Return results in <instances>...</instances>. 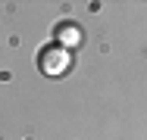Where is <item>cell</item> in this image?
<instances>
[{
    "label": "cell",
    "instance_id": "6da1fadb",
    "mask_svg": "<svg viewBox=\"0 0 147 140\" xmlns=\"http://www.w3.org/2000/svg\"><path fill=\"white\" fill-rule=\"evenodd\" d=\"M38 62H41V72L44 75H59V72H66V65H69V53H66V47H44L41 56H38Z\"/></svg>",
    "mask_w": 147,
    "mask_h": 140
},
{
    "label": "cell",
    "instance_id": "7a4b0ae2",
    "mask_svg": "<svg viewBox=\"0 0 147 140\" xmlns=\"http://www.w3.org/2000/svg\"><path fill=\"white\" fill-rule=\"evenodd\" d=\"M57 37H59V41H66V44H78V41H82V31H78L75 25H63L57 31Z\"/></svg>",
    "mask_w": 147,
    "mask_h": 140
}]
</instances>
